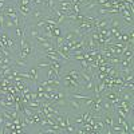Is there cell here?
<instances>
[{
    "label": "cell",
    "mask_w": 134,
    "mask_h": 134,
    "mask_svg": "<svg viewBox=\"0 0 134 134\" xmlns=\"http://www.w3.org/2000/svg\"><path fill=\"white\" fill-rule=\"evenodd\" d=\"M57 78H58V75H57V72L54 71V69H52V67H48V71H47V79L54 81V79H57Z\"/></svg>",
    "instance_id": "2"
},
{
    "label": "cell",
    "mask_w": 134,
    "mask_h": 134,
    "mask_svg": "<svg viewBox=\"0 0 134 134\" xmlns=\"http://www.w3.org/2000/svg\"><path fill=\"white\" fill-rule=\"evenodd\" d=\"M11 28H16V24L11 19H5L4 23H3V30L7 31V30H11Z\"/></svg>",
    "instance_id": "1"
}]
</instances>
